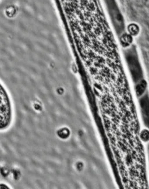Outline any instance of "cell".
<instances>
[{
    "instance_id": "277c9868",
    "label": "cell",
    "mask_w": 149,
    "mask_h": 189,
    "mask_svg": "<svg viewBox=\"0 0 149 189\" xmlns=\"http://www.w3.org/2000/svg\"><path fill=\"white\" fill-rule=\"evenodd\" d=\"M140 138L141 141L144 143H148L149 141V130L144 129L140 132Z\"/></svg>"
},
{
    "instance_id": "6da1fadb",
    "label": "cell",
    "mask_w": 149,
    "mask_h": 189,
    "mask_svg": "<svg viewBox=\"0 0 149 189\" xmlns=\"http://www.w3.org/2000/svg\"><path fill=\"white\" fill-rule=\"evenodd\" d=\"M12 119V103L6 89L0 82V130L10 126Z\"/></svg>"
},
{
    "instance_id": "3957f363",
    "label": "cell",
    "mask_w": 149,
    "mask_h": 189,
    "mask_svg": "<svg viewBox=\"0 0 149 189\" xmlns=\"http://www.w3.org/2000/svg\"><path fill=\"white\" fill-rule=\"evenodd\" d=\"M127 32L133 37H137L140 33V29L139 26L135 23H129L127 26Z\"/></svg>"
},
{
    "instance_id": "7a4b0ae2",
    "label": "cell",
    "mask_w": 149,
    "mask_h": 189,
    "mask_svg": "<svg viewBox=\"0 0 149 189\" xmlns=\"http://www.w3.org/2000/svg\"><path fill=\"white\" fill-rule=\"evenodd\" d=\"M134 37L129 34L128 32L124 33L120 37V43L121 44V46L123 48H128L130 47L133 42Z\"/></svg>"
}]
</instances>
